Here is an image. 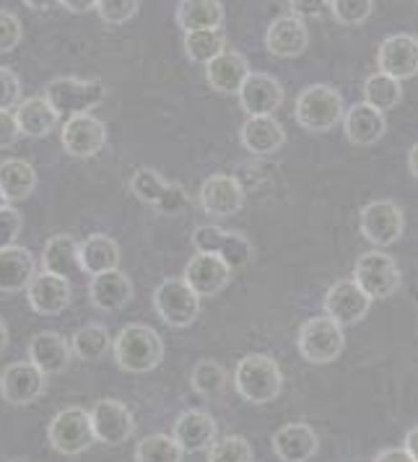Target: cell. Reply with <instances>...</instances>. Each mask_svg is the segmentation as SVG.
Here are the masks:
<instances>
[{"instance_id":"obj_43","label":"cell","mask_w":418,"mask_h":462,"mask_svg":"<svg viewBox=\"0 0 418 462\" xmlns=\"http://www.w3.org/2000/svg\"><path fill=\"white\" fill-rule=\"evenodd\" d=\"M23 40V26L16 14L0 11V52H14Z\"/></svg>"},{"instance_id":"obj_53","label":"cell","mask_w":418,"mask_h":462,"mask_svg":"<svg viewBox=\"0 0 418 462\" xmlns=\"http://www.w3.org/2000/svg\"><path fill=\"white\" fill-rule=\"evenodd\" d=\"M5 346H8V328H5V322L0 319V354L5 351Z\"/></svg>"},{"instance_id":"obj_25","label":"cell","mask_w":418,"mask_h":462,"mask_svg":"<svg viewBox=\"0 0 418 462\" xmlns=\"http://www.w3.org/2000/svg\"><path fill=\"white\" fill-rule=\"evenodd\" d=\"M88 299L99 312H120L123 307H127V301L133 299V283L125 273L109 271L102 275H91L88 281Z\"/></svg>"},{"instance_id":"obj_16","label":"cell","mask_w":418,"mask_h":462,"mask_svg":"<svg viewBox=\"0 0 418 462\" xmlns=\"http://www.w3.org/2000/svg\"><path fill=\"white\" fill-rule=\"evenodd\" d=\"M60 141L68 156L91 159L107 146V125L94 115H79V117L65 120Z\"/></svg>"},{"instance_id":"obj_18","label":"cell","mask_w":418,"mask_h":462,"mask_svg":"<svg viewBox=\"0 0 418 462\" xmlns=\"http://www.w3.org/2000/svg\"><path fill=\"white\" fill-rule=\"evenodd\" d=\"M237 99H239V106L247 112V117H265L283 105V86L271 73L252 70L247 81L239 88Z\"/></svg>"},{"instance_id":"obj_37","label":"cell","mask_w":418,"mask_h":462,"mask_svg":"<svg viewBox=\"0 0 418 462\" xmlns=\"http://www.w3.org/2000/svg\"><path fill=\"white\" fill-rule=\"evenodd\" d=\"M115 346L112 336L107 333L105 325H86L81 330H76V336L70 340L73 356H79L81 361H99L107 356V351Z\"/></svg>"},{"instance_id":"obj_8","label":"cell","mask_w":418,"mask_h":462,"mask_svg":"<svg viewBox=\"0 0 418 462\" xmlns=\"http://www.w3.org/2000/svg\"><path fill=\"white\" fill-rule=\"evenodd\" d=\"M192 247L198 253L221 257L231 271L245 268L252 257V242L242 231H229L213 224H200L192 231Z\"/></svg>"},{"instance_id":"obj_46","label":"cell","mask_w":418,"mask_h":462,"mask_svg":"<svg viewBox=\"0 0 418 462\" xmlns=\"http://www.w3.org/2000/svg\"><path fill=\"white\" fill-rule=\"evenodd\" d=\"M22 135V127L16 120V112H8V109H0V151L3 148H11Z\"/></svg>"},{"instance_id":"obj_6","label":"cell","mask_w":418,"mask_h":462,"mask_svg":"<svg viewBox=\"0 0 418 462\" xmlns=\"http://www.w3.org/2000/svg\"><path fill=\"white\" fill-rule=\"evenodd\" d=\"M47 439L52 444L55 452H60L65 457H76L84 455L86 449L97 441L94 437V423L91 413H86L84 408H65L47 426Z\"/></svg>"},{"instance_id":"obj_5","label":"cell","mask_w":418,"mask_h":462,"mask_svg":"<svg viewBox=\"0 0 418 462\" xmlns=\"http://www.w3.org/2000/svg\"><path fill=\"white\" fill-rule=\"evenodd\" d=\"M296 346H299L302 358L310 364H333L346 348L343 325L328 315L312 317L299 328Z\"/></svg>"},{"instance_id":"obj_3","label":"cell","mask_w":418,"mask_h":462,"mask_svg":"<svg viewBox=\"0 0 418 462\" xmlns=\"http://www.w3.org/2000/svg\"><path fill=\"white\" fill-rule=\"evenodd\" d=\"M234 387L252 405H265L281 395L283 372L278 361L268 354H250V356L239 358L234 369Z\"/></svg>"},{"instance_id":"obj_44","label":"cell","mask_w":418,"mask_h":462,"mask_svg":"<svg viewBox=\"0 0 418 462\" xmlns=\"http://www.w3.org/2000/svg\"><path fill=\"white\" fill-rule=\"evenodd\" d=\"M19 105H22V81L11 68L0 65V109L11 112Z\"/></svg>"},{"instance_id":"obj_30","label":"cell","mask_w":418,"mask_h":462,"mask_svg":"<svg viewBox=\"0 0 418 462\" xmlns=\"http://www.w3.org/2000/svg\"><path fill=\"white\" fill-rule=\"evenodd\" d=\"M42 268L47 273L68 275L81 271V242L73 234H55L47 239L42 253Z\"/></svg>"},{"instance_id":"obj_14","label":"cell","mask_w":418,"mask_h":462,"mask_svg":"<svg viewBox=\"0 0 418 462\" xmlns=\"http://www.w3.org/2000/svg\"><path fill=\"white\" fill-rule=\"evenodd\" d=\"M322 307H325V315L333 317L335 322H340L343 328H348V325H356L369 315L372 299L361 291V286L354 278H346V281H335L328 289Z\"/></svg>"},{"instance_id":"obj_15","label":"cell","mask_w":418,"mask_h":462,"mask_svg":"<svg viewBox=\"0 0 418 462\" xmlns=\"http://www.w3.org/2000/svg\"><path fill=\"white\" fill-rule=\"evenodd\" d=\"M47 374H42L32 361L8 364L0 374V395L11 405H32L42 398Z\"/></svg>"},{"instance_id":"obj_36","label":"cell","mask_w":418,"mask_h":462,"mask_svg":"<svg viewBox=\"0 0 418 462\" xmlns=\"http://www.w3.org/2000/svg\"><path fill=\"white\" fill-rule=\"evenodd\" d=\"M221 52H227V40L221 29H203V32H188L185 34V55L192 63L209 65Z\"/></svg>"},{"instance_id":"obj_11","label":"cell","mask_w":418,"mask_h":462,"mask_svg":"<svg viewBox=\"0 0 418 462\" xmlns=\"http://www.w3.org/2000/svg\"><path fill=\"white\" fill-rule=\"evenodd\" d=\"M354 281L361 286V291L375 299H390L400 289V268L395 257L387 253H364L354 265Z\"/></svg>"},{"instance_id":"obj_29","label":"cell","mask_w":418,"mask_h":462,"mask_svg":"<svg viewBox=\"0 0 418 462\" xmlns=\"http://www.w3.org/2000/svg\"><path fill=\"white\" fill-rule=\"evenodd\" d=\"M250 73L247 58L237 50H227L206 65V79H209L210 88L218 94H239V88L247 81Z\"/></svg>"},{"instance_id":"obj_1","label":"cell","mask_w":418,"mask_h":462,"mask_svg":"<svg viewBox=\"0 0 418 462\" xmlns=\"http://www.w3.org/2000/svg\"><path fill=\"white\" fill-rule=\"evenodd\" d=\"M112 351H115L117 366L123 372H127V374H148L164 358V340L153 328L133 322V325H125L117 333Z\"/></svg>"},{"instance_id":"obj_48","label":"cell","mask_w":418,"mask_h":462,"mask_svg":"<svg viewBox=\"0 0 418 462\" xmlns=\"http://www.w3.org/2000/svg\"><path fill=\"white\" fill-rule=\"evenodd\" d=\"M375 462H418L405 447H387L375 457Z\"/></svg>"},{"instance_id":"obj_39","label":"cell","mask_w":418,"mask_h":462,"mask_svg":"<svg viewBox=\"0 0 418 462\" xmlns=\"http://www.w3.org/2000/svg\"><path fill=\"white\" fill-rule=\"evenodd\" d=\"M185 449L169 434H151L138 441L135 462H182Z\"/></svg>"},{"instance_id":"obj_26","label":"cell","mask_w":418,"mask_h":462,"mask_svg":"<svg viewBox=\"0 0 418 462\" xmlns=\"http://www.w3.org/2000/svg\"><path fill=\"white\" fill-rule=\"evenodd\" d=\"M239 141L255 156H273L286 143V130L273 115L247 117L242 130H239Z\"/></svg>"},{"instance_id":"obj_28","label":"cell","mask_w":418,"mask_h":462,"mask_svg":"<svg viewBox=\"0 0 418 462\" xmlns=\"http://www.w3.org/2000/svg\"><path fill=\"white\" fill-rule=\"evenodd\" d=\"M172 437L190 455L203 452L216 441V420L206 411H185L174 420Z\"/></svg>"},{"instance_id":"obj_32","label":"cell","mask_w":418,"mask_h":462,"mask_svg":"<svg viewBox=\"0 0 418 462\" xmlns=\"http://www.w3.org/2000/svg\"><path fill=\"white\" fill-rule=\"evenodd\" d=\"M174 19L185 34L203 32V29H221L224 3L221 0H180Z\"/></svg>"},{"instance_id":"obj_4","label":"cell","mask_w":418,"mask_h":462,"mask_svg":"<svg viewBox=\"0 0 418 462\" xmlns=\"http://www.w3.org/2000/svg\"><path fill=\"white\" fill-rule=\"evenodd\" d=\"M47 102L58 112L60 120H70L79 115H91L97 106L105 102L107 86L99 79H76V76H60L50 81L44 88Z\"/></svg>"},{"instance_id":"obj_9","label":"cell","mask_w":418,"mask_h":462,"mask_svg":"<svg viewBox=\"0 0 418 462\" xmlns=\"http://www.w3.org/2000/svg\"><path fill=\"white\" fill-rule=\"evenodd\" d=\"M358 231L361 236L375 245L376 250L393 247L405 231V216L403 208L393 200H372L358 213Z\"/></svg>"},{"instance_id":"obj_27","label":"cell","mask_w":418,"mask_h":462,"mask_svg":"<svg viewBox=\"0 0 418 462\" xmlns=\"http://www.w3.org/2000/svg\"><path fill=\"white\" fill-rule=\"evenodd\" d=\"M34 257L26 247L0 250V294H22L34 281Z\"/></svg>"},{"instance_id":"obj_40","label":"cell","mask_w":418,"mask_h":462,"mask_svg":"<svg viewBox=\"0 0 418 462\" xmlns=\"http://www.w3.org/2000/svg\"><path fill=\"white\" fill-rule=\"evenodd\" d=\"M209 462H255L252 444L239 434L221 437L209 447Z\"/></svg>"},{"instance_id":"obj_23","label":"cell","mask_w":418,"mask_h":462,"mask_svg":"<svg viewBox=\"0 0 418 462\" xmlns=\"http://www.w3.org/2000/svg\"><path fill=\"white\" fill-rule=\"evenodd\" d=\"M320 449V439L310 423H286L273 437V452L281 462H310Z\"/></svg>"},{"instance_id":"obj_34","label":"cell","mask_w":418,"mask_h":462,"mask_svg":"<svg viewBox=\"0 0 418 462\" xmlns=\"http://www.w3.org/2000/svg\"><path fill=\"white\" fill-rule=\"evenodd\" d=\"M37 188V171L23 159H5L0 164V189L8 203L26 200Z\"/></svg>"},{"instance_id":"obj_47","label":"cell","mask_w":418,"mask_h":462,"mask_svg":"<svg viewBox=\"0 0 418 462\" xmlns=\"http://www.w3.org/2000/svg\"><path fill=\"white\" fill-rule=\"evenodd\" d=\"M289 8H292L293 16L307 22V19L322 16L330 8V0H289Z\"/></svg>"},{"instance_id":"obj_51","label":"cell","mask_w":418,"mask_h":462,"mask_svg":"<svg viewBox=\"0 0 418 462\" xmlns=\"http://www.w3.org/2000/svg\"><path fill=\"white\" fill-rule=\"evenodd\" d=\"M405 449L418 460V426H413V429L405 434Z\"/></svg>"},{"instance_id":"obj_24","label":"cell","mask_w":418,"mask_h":462,"mask_svg":"<svg viewBox=\"0 0 418 462\" xmlns=\"http://www.w3.org/2000/svg\"><path fill=\"white\" fill-rule=\"evenodd\" d=\"M70 358H73V348L60 333H52V330L37 333L29 343V361L47 377L63 374Z\"/></svg>"},{"instance_id":"obj_45","label":"cell","mask_w":418,"mask_h":462,"mask_svg":"<svg viewBox=\"0 0 418 462\" xmlns=\"http://www.w3.org/2000/svg\"><path fill=\"white\" fill-rule=\"evenodd\" d=\"M22 229L23 218L19 210L11 208V206L0 208V250H3V247H14L16 239H19V234H22Z\"/></svg>"},{"instance_id":"obj_17","label":"cell","mask_w":418,"mask_h":462,"mask_svg":"<svg viewBox=\"0 0 418 462\" xmlns=\"http://www.w3.org/2000/svg\"><path fill=\"white\" fill-rule=\"evenodd\" d=\"M91 423H94V437L102 444H125L135 431V419L125 402L120 400H99L91 408Z\"/></svg>"},{"instance_id":"obj_2","label":"cell","mask_w":418,"mask_h":462,"mask_svg":"<svg viewBox=\"0 0 418 462\" xmlns=\"http://www.w3.org/2000/svg\"><path fill=\"white\" fill-rule=\"evenodd\" d=\"M346 117L343 94L330 84H314L299 91L293 102V120L307 133H328Z\"/></svg>"},{"instance_id":"obj_33","label":"cell","mask_w":418,"mask_h":462,"mask_svg":"<svg viewBox=\"0 0 418 462\" xmlns=\"http://www.w3.org/2000/svg\"><path fill=\"white\" fill-rule=\"evenodd\" d=\"M16 120L23 135L29 138H44L58 127V112L47 102V97H29L16 106Z\"/></svg>"},{"instance_id":"obj_10","label":"cell","mask_w":418,"mask_h":462,"mask_svg":"<svg viewBox=\"0 0 418 462\" xmlns=\"http://www.w3.org/2000/svg\"><path fill=\"white\" fill-rule=\"evenodd\" d=\"M130 189L138 200L162 213H182L190 206V195L180 182H169L156 169L141 167L130 177Z\"/></svg>"},{"instance_id":"obj_41","label":"cell","mask_w":418,"mask_h":462,"mask_svg":"<svg viewBox=\"0 0 418 462\" xmlns=\"http://www.w3.org/2000/svg\"><path fill=\"white\" fill-rule=\"evenodd\" d=\"M375 11V0H330V14L343 26H361Z\"/></svg>"},{"instance_id":"obj_13","label":"cell","mask_w":418,"mask_h":462,"mask_svg":"<svg viewBox=\"0 0 418 462\" xmlns=\"http://www.w3.org/2000/svg\"><path fill=\"white\" fill-rule=\"evenodd\" d=\"M376 68L397 81L418 76V37L413 34H390L376 47Z\"/></svg>"},{"instance_id":"obj_42","label":"cell","mask_w":418,"mask_h":462,"mask_svg":"<svg viewBox=\"0 0 418 462\" xmlns=\"http://www.w3.org/2000/svg\"><path fill=\"white\" fill-rule=\"evenodd\" d=\"M141 0H97V14L107 26H123L138 14Z\"/></svg>"},{"instance_id":"obj_35","label":"cell","mask_w":418,"mask_h":462,"mask_svg":"<svg viewBox=\"0 0 418 462\" xmlns=\"http://www.w3.org/2000/svg\"><path fill=\"white\" fill-rule=\"evenodd\" d=\"M403 99V81H397L387 73H372L367 81H364V102L367 105L376 106L379 112H390L395 109Z\"/></svg>"},{"instance_id":"obj_31","label":"cell","mask_w":418,"mask_h":462,"mask_svg":"<svg viewBox=\"0 0 418 462\" xmlns=\"http://www.w3.org/2000/svg\"><path fill=\"white\" fill-rule=\"evenodd\" d=\"M120 245L107 234H91L81 242V271L88 275H102L117 271Z\"/></svg>"},{"instance_id":"obj_22","label":"cell","mask_w":418,"mask_h":462,"mask_svg":"<svg viewBox=\"0 0 418 462\" xmlns=\"http://www.w3.org/2000/svg\"><path fill=\"white\" fill-rule=\"evenodd\" d=\"M343 130H346V138L354 146L369 148L376 146L385 138L387 120H385V112H379L376 106L367 105V102H356V105L346 109Z\"/></svg>"},{"instance_id":"obj_20","label":"cell","mask_w":418,"mask_h":462,"mask_svg":"<svg viewBox=\"0 0 418 462\" xmlns=\"http://www.w3.org/2000/svg\"><path fill=\"white\" fill-rule=\"evenodd\" d=\"M231 273L234 271L221 257L209 253H195L190 257L188 265H185V275L182 278L188 281L190 289L203 299V296L221 294L229 286Z\"/></svg>"},{"instance_id":"obj_52","label":"cell","mask_w":418,"mask_h":462,"mask_svg":"<svg viewBox=\"0 0 418 462\" xmlns=\"http://www.w3.org/2000/svg\"><path fill=\"white\" fill-rule=\"evenodd\" d=\"M408 169H411V174L418 180V143L411 148V153H408Z\"/></svg>"},{"instance_id":"obj_38","label":"cell","mask_w":418,"mask_h":462,"mask_svg":"<svg viewBox=\"0 0 418 462\" xmlns=\"http://www.w3.org/2000/svg\"><path fill=\"white\" fill-rule=\"evenodd\" d=\"M190 384L203 398H218L227 390V384H229V374H227V369L218 361H209L206 358V361L195 364V369L190 374Z\"/></svg>"},{"instance_id":"obj_7","label":"cell","mask_w":418,"mask_h":462,"mask_svg":"<svg viewBox=\"0 0 418 462\" xmlns=\"http://www.w3.org/2000/svg\"><path fill=\"white\" fill-rule=\"evenodd\" d=\"M153 310L169 328H190L200 315V296L185 278H167L153 291Z\"/></svg>"},{"instance_id":"obj_49","label":"cell","mask_w":418,"mask_h":462,"mask_svg":"<svg viewBox=\"0 0 418 462\" xmlns=\"http://www.w3.org/2000/svg\"><path fill=\"white\" fill-rule=\"evenodd\" d=\"M60 5H63L65 11H70V14H88V11H97V0H60Z\"/></svg>"},{"instance_id":"obj_12","label":"cell","mask_w":418,"mask_h":462,"mask_svg":"<svg viewBox=\"0 0 418 462\" xmlns=\"http://www.w3.org/2000/svg\"><path fill=\"white\" fill-rule=\"evenodd\" d=\"M200 208L216 218H229L245 208L247 192L245 185L234 174H210L209 180L200 185Z\"/></svg>"},{"instance_id":"obj_55","label":"cell","mask_w":418,"mask_h":462,"mask_svg":"<svg viewBox=\"0 0 418 462\" xmlns=\"http://www.w3.org/2000/svg\"><path fill=\"white\" fill-rule=\"evenodd\" d=\"M3 462H23V460H16V457H11V460H3Z\"/></svg>"},{"instance_id":"obj_50","label":"cell","mask_w":418,"mask_h":462,"mask_svg":"<svg viewBox=\"0 0 418 462\" xmlns=\"http://www.w3.org/2000/svg\"><path fill=\"white\" fill-rule=\"evenodd\" d=\"M22 3L32 11H50L52 5H60V0H22Z\"/></svg>"},{"instance_id":"obj_21","label":"cell","mask_w":418,"mask_h":462,"mask_svg":"<svg viewBox=\"0 0 418 462\" xmlns=\"http://www.w3.org/2000/svg\"><path fill=\"white\" fill-rule=\"evenodd\" d=\"M265 47L273 58H281V60H293L304 55V50L310 47V29L304 19L293 14L278 16L265 32Z\"/></svg>"},{"instance_id":"obj_19","label":"cell","mask_w":418,"mask_h":462,"mask_svg":"<svg viewBox=\"0 0 418 462\" xmlns=\"http://www.w3.org/2000/svg\"><path fill=\"white\" fill-rule=\"evenodd\" d=\"M26 299H29V307L42 317H58L63 315L65 310L70 307V299H73V289H70V281L63 275L55 273H37L32 286L26 289Z\"/></svg>"},{"instance_id":"obj_54","label":"cell","mask_w":418,"mask_h":462,"mask_svg":"<svg viewBox=\"0 0 418 462\" xmlns=\"http://www.w3.org/2000/svg\"><path fill=\"white\" fill-rule=\"evenodd\" d=\"M8 206V200H5V195H3V189H0V208H5Z\"/></svg>"}]
</instances>
